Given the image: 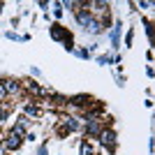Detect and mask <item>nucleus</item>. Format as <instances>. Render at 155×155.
<instances>
[{"label": "nucleus", "instance_id": "7", "mask_svg": "<svg viewBox=\"0 0 155 155\" xmlns=\"http://www.w3.org/2000/svg\"><path fill=\"white\" fill-rule=\"evenodd\" d=\"M60 123H63V127L70 130V132H74V130L79 127V120L74 116H63V118H60Z\"/></svg>", "mask_w": 155, "mask_h": 155}, {"label": "nucleus", "instance_id": "3", "mask_svg": "<svg viewBox=\"0 0 155 155\" xmlns=\"http://www.w3.org/2000/svg\"><path fill=\"white\" fill-rule=\"evenodd\" d=\"M0 84H2V88H5L7 97H9V95H21V84H19V81H16V79L7 77V79H2Z\"/></svg>", "mask_w": 155, "mask_h": 155}, {"label": "nucleus", "instance_id": "1", "mask_svg": "<svg viewBox=\"0 0 155 155\" xmlns=\"http://www.w3.org/2000/svg\"><path fill=\"white\" fill-rule=\"evenodd\" d=\"M49 35H51V39H56V42H65V39H70V30L65 26H60V23H53L51 28H49Z\"/></svg>", "mask_w": 155, "mask_h": 155}, {"label": "nucleus", "instance_id": "15", "mask_svg": "<svg viewBox=\"0 0 155 155\" xmlns=\"http://www.w3.org/2000/svg\"><path fill=\"white\" fill-rule=\"evenodd\" d=\"M77 56H79V58H91V51H88V49H79Z\"/></svg>", "mask_w": 155, "mask_h": 155}, {"label": "nucleus", "instance_id": "19", "mask_svg": "<svg viewBox=\"0 0 155 155\" xmlns=\"http://www.w3.org/2000/svg\"><path fill=\"white\" fill-rule=\"evenodd\" d=\"M0 14H2V2H0Z\"/></svg>", "mask_w": 155, "mask_h": 155}, {"label": "nucleus", "instance_id": "14", "mask_svg": "<svg viewBox=\"0 0 155 155\" xmlns=\"http://www.w3.org/2000/svg\"><path fill=\"white\" fill-rule=\"evenodd\" d=\"M53 14H56V16H63V5H60V2H53Z\"/></svg>", "mask_w": 155, "mask_h": 155}, {"label": "nucleus", "instance_id": "16", "mask_svg": "<svg viewBox=\"0 0 155 155\" xmlns=\"http://www.w3.org/2000/svg\"><path fill=\"white\" fill-rule=\"evenodd\" d=\"M132 39H134V32H132V30H127V39H125V44H132Z\"/></svg>", "mask_w": 155, "mask_h": 155}, {"label": "nucleus", "instance_id": "12", "mask_svg": "<svg viewBox=\"0 0 155 155\" xmlns=\"http://www.w3.org/2000/svg\"><path fill=\"white\" fill-rule=\"evenodd\" d=\"M118 42H120V23H116L114 32H111V44H114V46H118Z\"/></svg>", "mask_w": 155, "mask_h": 155}, {"label": "nucleus", "instance_id": "6", "mask_svg": "<svg viewBox=\"0 0 155 155\" xmlns=\"http://www.w3.org/2000/svg\"><path fill=\"white\" fill-rule=\"evenodd\" d=\"M77 21H79V26H84V28H88V23L93 21V12L86 7V2H84V9H77Z\"/></svg>", "mask_w": 155, "mask_h": 155}, {"label": "nucleus", "instance_id": "18", "mask_svg": "<svg viewBox=\"0 0 155 155\" xmlns=\"http://www.w3.org/2000/svg\"><path fill=\"white\" fill-rule=\"evenodd\" d=\"M37 155H49V150H46V146H39V150H37Z\"/></svg>", "mask_w": 155, "mask_h": 155}, {"label": "nucleus", "instance_id": "8", "mask_svg": "<svg viewBox=\"0 0 155 155\" xmlns=\"http://www.w3.org/2000/svg\"><path fill=\"white\" fill-rule=\"evenodd\" d=\"M39 114H42V111H39L37 104H26V109H23V116H26L28 120H30V118H37Z\"/></svg>", "mask_w": 155, "mask_h": 155}, {"label": "nucleus", "instance_id": "10", "mask_svg": "<svg viewBox=\"0 0 155 155\" xmlns=\"http://www.w3.org/2000/svg\"><path fill=\"white\" fill-rule=\"evenodd\" d=\"M102 28H104V26L100 23V21H95V19H93L91 23H88V28H86V30H91L93 35H100V32H102Z\"/></svg>", "mask_w": 155, "mask_h": 155}, {"label": "nucleus", "instance_id": "4", "mask_svg": "<svg viewBox=\"0 0 155 155\" xmlns=\"http://www.w3.org/2000/svg\"><path fill=\"white\" fill-rule=\"evenodd\" d=\"M70 100V104H74V107H79V109H88L93 104V97L91 95H86V93H79V95H72L67 97Z\"/></svg>", "mask_w": 155, "mask_h": 155}, {"label": "nucleus", "instance_id": "9", "mask_svg": "<svg viewBox=\"0 0 155 155\" xmlns=\"http://www.w3.org/2000/svg\"><path fill=\"white\" fill-rule=\"evenodd\" d=\"M51 100H53L56 107H67V104H70V100H67L65 95H56V93H51Z\"/></svg>", "mask_w": 155, "mask_h": 155}, {"label": "nucleus", "instance_id": "2", "mask_svg": "<svg viewBox=\"0 0 155 155\" xmlns=\"http://www.w3.org/2000/svg\"><path fill=\"white\" fill-rule=\"evenodd\" d=\"M21 143H23V139H21V137L12 134V132H7L5 139H2V148H5V150H19Z\"/></svg>", "mask_w": 155, "mask_h": 155}, {"label": "nucleus", "instance_id": "13", "mask_svg": "<svg viewBox=\"0 0 155 155\" xmlns=\"http://www.w3.org/2000/svg\"><path fill=\"white\" fill-rule=\"evenodd\" d=\"M79 153L81 155H93V146L88 141H81V148H79Z\"/></svg>", "mask_w": 155, "mask_h": 155}, {"label": "nucleus", "instance_id": "5", "mask_svg": "<svg viewBox=\"0 0 155 155\" xmlns=\"http://www.w3.org/2000/svg\"><path fill=\"white\" fill-rule=\"evenodd\" d=\"M97 139H100V143H102V146H107V148H114V146H116V132H114V130H107L104 127L102 132H100V137H97Z\"/></svg>", "mask_w": 155, "mask_h": 155}, {"label": "nucleus", "instance_id": "11", "mask_svg": "<svg viewBox=\"0 0 155 155\" xmlns=\"http://www.w3.org/2000/svg\"><path fill=\"white\" fill-rule=\"evenodd\" d=\"M9 132H12V134H16V137H21V139L28 134V132H26V125H21V123H16L12 130H9Z\"/></svg>", "mask_w": 155, "mask_h": 155}, {"label": "nucleus", "instance_id": "17", "mask_svg": "<svg viewBox=\"0 0 155 155\" xmlns=\"http://www.w3.org/2000/svg\"><path fill=\"white\" fill-rule=\"evenodd\" d=\"M2 100H7V93H5V88H2V84H0V102Z\"/></svg>", "mask_w": 155, "mask_h": 155}]
</instances>
